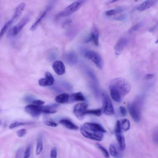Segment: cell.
Instances as JSON below:
<instances>
[{
	"label": "cell",
	"instance_id": "34",
	"mask_svg": "<svg viewBox=\"0 0 158 158\" xmlns=\"http://www.w3.org/2000/svg\"><path fill=\"white\" fill-rule=\"evenodd\" d=\"M76 30L74 28L70 29L68 31L67 35L69 37L71 38L73 37L76 34Z\"/></svg>",
	"mask_w": 158,
	"mask_h": 158
},
{
	"label": "cell",
	"instance_id": "31",
	"mask_svg": "<svg viewBox=\"0 0 158 158\" xmlns=\"http://www.w3.org/2000/svg\"><path fill=\"white\" fill-rule=\"evenodd\" d=\"M142 25V24L140 23H139L135 24L128 30V32L131 33L138 30L140 27Z\"/></svg>",
	"mask_w": 158,
	"mask_h": 158
},
{
	"label": "cell",
	"instance_id": "16",
	"mask_svg": "<svg viewBox=\"0 0 158 158\" xmlns=\"http://www.w3.org/2000/svg\"><path fill=\"white\" fill-rule=\"evenodd\" d=\"M156 2V0H146L137 7V9L140 11L145 10L154 5Z\"/></svg>",
	"mask_w": 158,
	"mask_h": 158
},
{
	"label": "cell",
	"instance_id": "41",
	"mask_svg": "<svg viewBox=\"0 0 158 158\" xmlns=\"http://www.w3.org/2000/svg\"><path fill=\"white\" fill-rule=\"evenodd\" d=\"M23 153V151L22 149H19L17 151L15 158H22Z\"/></svg>",
	"mask_w": 158,
	"mask_h": 158
},
{
	"label": "cell",
	"instance_id": "9",
	"mask_svg": "<svg viewBox=\"0 0 158 158\" xmlns=\"http://www.w3.org/2000/svg\"><path fill=\"white\" fill-rule=\"evenodd\" d=\"M30 15L27 14L24 16L17 24L13 27L11 30L12 35H17L28 23L30 19Z\"/></svg>",
	"mask_w": 158,
	"mask_h": 158
},
{
	"label": "cell",
	"instance_id": "23",
	"mask_svg": "<svg viewBox=\"0 0 158 158\" xmlns=\"http://www.w3.org/2000/svg\"><path fill=\"white\" fill-rule=\"evenodd\" d=\"M47 13V10L44 11L39 17L36 20L32 25L30 28V30L33 31L37 28L39 25L45 17Z\"/></svg>",
	"mask_w": 158,
	"mask_h": 158
},
{
	"label": "cell",
	"instance_id": "19",
	"mask_svg": "<svg viewBox=\"0 0 158 158\" xmlns=\"http://www.w3.org/2000/svg\"><path fill=\"white\" fill-rule=\"evenodd\" d=\"M59 123L67 128L69 129L76 130L79 128L78 126L68 119H61L59 121Z\"/></svg>",
	"mask_w": 158,
	"mask_h": 158
},
{
	"label": "cell",
	"instance_id": "38",
	"mask_svg": "<svg viewBox=\"0 0 158 158\" xmlns=\"http://www.w3.org/2000/svg\"><path fill=\"white\" fill-rule=\"evenodd\" d=\"M56 52L53 51H52L48 54V58L50 60H53L56 58Z\"/></svg>",
	"mask_w": 158,
	"mask_h": 158
},
{
	"label": "cell",
	"instance_id": "15",
	"mask_svg": "<svg viewBox=\"0 0 158 158\" xmlns=\"http://www.w3.org/2000/svg\"><path fill=\"white\" fill-rule=\"evenodd\" d=\"M64 58L67 63L71 64H75L78 60L77 55L73 52H70L66 53Z\"/></svg>",
	"mask_w": 158,
	"mask_h": 158
},
{
	"label": "cell",
	"instance_id": "1",
	"mask_svg": "<svg viewBox=\"0 0 158 158\" xmlns=\"http://www.w3.org/2000/svg\"><path fill=\"white\" fill-rule=\"evenodd\" d=\"M109 88L114 90L122 98L129 92L131 89V85L129 81L126 79L119 77L111 80Z\"/></svg>",
	"mask_w": 158,
	"mask_h": 158
},
{
	"label": "cell",
	"instance_id": "2",
	"mask_svg": "<svg viewBox=\"0 0 158 158\" xmlns=\"http://www.w3.org/2000/svg\"><path fill=\"white\" fill-rule=\"evenodd\" d=\"M141 105L140 101L137 99L128 105L130 114L134 121L136 123H139L140 120Z\"/></svg>",
	"mask_w": 158,
	"mask_h": 158
},
{
	"label": "cell",
	"instance_id": "30",
	"mask_svg": "<svg viewBox=\"0 0 158 158\" xmlns=\"http://www.w3.org/2000/svg\"><path fill=\"white\" fill-rule=\"evenodd\" d=\"M30 123H23L21 122H15L11 123L9 126L10 129H13L14 128L18 127L19 126L24 125L26 124H30Z\"/></svg>",
	"mask_w": 158,
	"mask_h": 158
},
{
	"label": "cell",
	"instance_id": "35",
	"mask_svg": "<svg viewBox=\"0 0 158 158\" xmlns=\"http://www.w3.org/2000/svg\"><path fill=\"white\" fill-rule=\"evenodd\" d=\"M127 17V15L126 14H123L114 17V19L118 21H122L125 20Z\"/></svg>",
	"mask_w": 158,
	"mask_h": 158
},
{
	"label": "cell",
	"instance_id": "26",
	"mask_svg": "<svg viewBox=\"0 0 158 158\" xmlns=\"http://www.w3.org/2000/svg\"><path fill=\"white\" fill-rule=\"evenodd\" d=\"M14 21L11 19L3 26L0 31V40L6 33L9 27Z\"/></svg>",
	"mask_w": 158,
	"mask_h": 158
},
{
	"label": "cell",
	"instance_id": "12",
	"mask_svg": "<svg viewBox=\"0 0 158 158\" xmlns=\"http://www.w3.org/2000/svg\"><path fill=\"white\" fill-rule=\"evenodd\" d=\"M128 42V40L125 37L119 38L116 42L114 47V51L117 55H119Z\"/></svg>",
	"mask_w": 158,
	"mask_h": 158
},
{
	"label": "cell",
	"instance_id": "40",
	"mask_svg": "<svg viewBox=\"0 0 158 158\" xmlns=\"http://www.w3.org/2000/svg\"><path fill=\"white\" fill-rule=\"evenodd\" d=\"M72 22V20L70 19H67L64 20L62 23V27L63 28H64L68 26Z\"/></svg>",
	"mask_w": 158,
	"mask_h": 158
},
{
	"label": "cell",
	"instance_id": "18",
	"mask_svg": "<svg viewBox=\"0 0 158 158\" xmlns=\"http://www.w3.org/2000/svg\"><path fill=\"white\" fill-rule=\"evenodd\" d=\"M90 36L94 44L96 46L99 45V32L95 27H93L91 29Z\"/></svg>",
	"mask_w": 158,
	"mask_h": 158
},
{
	"label": "cell",
	"instance_id": "6",
	"mask_svg": "<svg viewBox=\"0 0 158 158\" xmlns=\"http://www.w3.org/2000/svg\"><path fill=\"white\" fill-rule=\"evenodd\" d=\"M88 105L85 103L77 104L74 107L73 112L75 115L79 120L83 119L85 112L87 110Z\"/></svg>",
	"mask_w": 158,
	"mask_h": 158
},
{
	"label": "cell",
	"instance_id": "24",
	"mask_svg": "<svg viewBox=\"0 0 158 158\" xmlns=\"http://www.w3.org/2000/svg\"><path fill=\"white\" fill-rule=\"evenodd\" d=\"M125 9L122 7H119L107 10L105 12L106 15L109 16L121 13L124 11Z\"/></svg>",
	"mask_w": 158,
	"mask_h": 158
},
{
	"label": "cell",
	"instance_id": "20",
	"mask_svg": "<svg viewBox=\"0 0 158 158\" xmlns=\"http://www.w3.org/2000/svg\"><path fill=\"white\" fill-rule=\"evenodd\" d=\"M119 125L122 131H125L128 130L130 127V122L127 118H123L118 120Z\"/></svg>",
	"mask_w": 158,
	"mask_h": 158
},
{
	"label": "cell",
	"instance_id": "10",
	"mask_svg": "<svg viewBox=\"0 0 158 158\" xmlns=\"http://www.w3.org/2000/svg\"><path fill=\"white\" fill-rule=\"evenodd\" d=\"M114 131L119 149L123 151L125 148V140L122 131L120 129L118 120L117 121Z\"/></svg>",
	"mask_w": 158,
	"mask_h": 158
},
{
	"label": "cell",
	"instance_id": "21",
	"mask_svg": "<svg viewBox=\"0 0 158 158\" xmlns=\"http://www.w3.org/2000/svg\"><path fill=\"white\" fill-rule=\"evenodd\" d=\"M69 98V94L66 93H64L57 96L55 98V100L58 103L63 104L67 102Z\"/></svg>",
	"mask_w": 158,
	"mask_h": 158
},
{
	"label": "cell",
	"instance_id": "25",
	"mask_svg": "<svg viewBox=\"0 0 158 158\" xmlns=\"http://www.w3.org/2000/svg\"><path fill=\"white\" fill-rule=\"evenodd\" d=\"M43 149L42 137L40 135L38 138L36 146L35 153L36 155H39L42 152Z\"/></svg>",
	"mask_w": 158,
	"mask_h": 158
},
{
	"label": "cell",
	"instance_id": "11",
	"mask_svg": "<svg viewBox=\"0 0 158 158\" xmlns=\"http://www.w3.org/2000/svg\"><path fill=\"white\" fill-rule=\"evenodd\" d=\"M83 127L87 130L94 132L104 133L106 132V130L101 125L97 123H85L84 124Z\"/></svg>",
	"mask_w": 158,
	"mask_h": 158
},
{
	"label": "cell",
	"instance_id": "43",
	"mask_svg": "<svg viewBox=\"0 0 158 158\" xmlns=\"http://www.w3.org/2000/svg\"><path fill=\"white\" fill-rule=\"evenodd\" d=\"M33 102L35 104L40 106L43 105L44 103V101L39 100H34Z\"/></svg>",
	"mask_w": 158,
	"mask_h": 158
},
{
	"label": "cell",
	"instance_id": "33",
	"mask_svg": "<svg viewBox=\"0 0 158 158\" xmlns=\"http://www.w3.org/2000/svg\"><path fill=\"white\" fill-rule=\"evenodd\" d=\"M31 145H29L26 148L24 152L23 158H29L31 152Z\"/></svg>",
	"mask_w": 158,
	"mask_h": 158
},
{
	"label": "cell",
	"instance_id": "22",
	"mask_svg": "<svg viewBox=\"0 0 158 158\" xmlns=\"http://www.w3.org/2000/svg\"><path fill=\"white\" fill-rule=\"evenodd\" d=\"M73 102L83 101L85 99L83 94L80 92L71 94L69 95V98Z\"/></svg>",
	"mask_w": 158,
	"mask_h": 158
},
{
	"label": "cell",
	"instance_id": "29",
	"mask_svg": "<svg viewBox=\"0 0 158 158\" xmlns=\"http://www.w3.org/2000/svg\"><path fill=\"white\" fill-rule=\"evenodd\" d=\"M96 145L97 148L102 152L104 156L106 158H109L110 156L109 153L104 147L98 143H96Z\"/></svg>",
	"mask_w": 158,
	"mask_h": 158
},
{
	"label": "cell",
	"instance_id": "17",
	"mask_svg": "<svg viewBox=\"0 0 158 158\" xmlns=\"http://www.w3.org/2000/svg\"><path fill=\"white\" fill-rule=\"evenodd\" d=\"M26 4L24 2H21L16 7L11 19L14 21L21 15L25 7Z\"/></svg>",
	"mask_w": 158,
	"mask_h": 158
},
{
	"label": "cell",
	"instance_id": "7",
	"mask_svg": "<svg viewBox=\"0 0 158 158\" xmlns=\"http://www.w3.org/2000/svg\"><path fill=\"white\" fill-rule=\"evenodd\" d=\"M81 134L85 137L93 140L100 141L103 138V133L100 132H94L85 129L83 126L80 129Z\"/></svg>",
	"mask_w": 158,
	"mask_h": 158
},
{
	"label": "cell",
	"instance_id": "27",
	"mask_svg": "<svg viewBox=\"0 0 158 158\" xmlns=\"http://www.w3.org/2000/svg\"><path fill=\"white\" fill-rule=\"evenodd\" d=\"M109 150L110 154L113 157L116 158L119 157V154L115 146L113 144L110 145Z\"/></svg>",
	"mask_w": 158,
	"mask_h": 158
},
{
	"label": "cell",
	"instance_id": "5",
	"mask_svg": "<svg viewBox=\"0 0 158 158\" xmlns=\"http://www.w3.org/2000/svg\"><path fill=\"white\" fill-rule=\"evenodd\" d=\"M85 58L91 60L97 67L101 69L103 67V61L100 55L97 52L93 51H86L84 54Z\"/></svg>",
	"mask_w": 158,
	"mask_h": 158
},
{
	"label": "cell",
	"instance_id": "37",
	"mask_svg": "<svg viewBox=\"0 0 158 158\" xmlns=\"http://www.w3.org/2000/svg\"><path fill=\"white\" fill-rule=\"evenodd\" d=\"M50 158H56L57 151L56 148H53L51 150L50 154Z\"/></svg>",
	"mask_w": 158,
	"mask_h": 158
},
{
	"label": "cell",
	"instance_id": "32",
	"mask_svg": "<svg viewBox=\"0 0 158 158\" xmlns=\"http://www.w3.org/2000/svg\"><path fill=\"white\" fill-rule=\"evenodd\" d=\"M43 122L44 124L48 126L55 127L57 126V124L56 123L50 119L44 120Z\"/></svg>",
	"mask_w": 158,
	"mask_h": 158
},
{
	"label": "cell",
	"instance_id": "42",
	"mask_svg": "<svg viewBox=\"0 0 158 158\" xmlns=\"http://www.w3.org/2000/svg\"><path fill=\"white\" fill-rule=\"evenodd\" d=\"M119 109L121 114L123 116H126L127 114L126 108L123 106H120L119 107Z\"/></svg>",
	"mask_w": 158,
	"mask_h": 158
},
{
	"label": "cell",
	"instance_id": "39",
	"mask_svg": "<svg viewBox=\"0 0 158 158\" xmlns=\"http://www.w3.org/2000/svg\"><path fill=\"white\" fill-rule=\"evenodd\" d=\"M157 129L155 130L152 133V137L153 140L156 143H157L158 142V131Z\"/></svg>",
	"mask_w": 158,
	"mask_h": 158
},
{
	"label": "cell",
	"instance_id": "8",
	"mask_svg": "<svg viewBox=\"0 0 158 158\" xmlns=\"http://www.w3.org/2000/svg\"><path fill=\"white\" fill-rule=\"evenodd\" d=\"M25 110L32 117L35 118H38L41 113H42L43 106L35 104H29L26 106Z\"/></svg>",
	"mask_w": 158,
	"mask_h": 158
},
{
	"label": "cell",
	"instance_id": "47",
	"mask_svg": "<svg viewBox=\"0 0 158 158\" xmlns=\"http://www.w3.org/2000/svg\"><path fill=\"white\" fill-rule=\"evenodd\" d=\"M0 123H1V121H0Z\"/></svg>",
	"mask_w": 158,
	"mask_h": 158
},
{
	"label": "cell",
	"instance_id": "4",
	"mask_svg": "<svg viewBox=\"0 0 158 158\" xmlns=\"http://www.w3.org/2000/svg\"><path fill=\"white\" fill-rule=\"evenodd\" d=\"M102 111L106 115H111L114 114V110L111 100L107 94H102Z\"/></svg>",
	"mask_w": 158,
	"mask_h": 158
},
{
	"label": "cell",
	"instance_id": "36",
	"mask_svg": "<svg viewBox=\"0 0 158 158\" xmlns=\"http://www.w3.org/2000/svg\"><path fill=\"white\" fill-rule=\"evenodd\" d=\"M27 131L25 129H22L18 130L16 132V134L18 136L22 137L24 136L26 134Z\"/></svg>",
	"mask_w": 158,
	"mask_h": 158
},
{
	"label": "cell",
	"instance_id": "13",
	"mask_svg": "<svg viewBox=\"0 0 158 158\" xmlns=\"http://www.w3.org/2000/svg\"><path fill=\"white\" fill-rule=\"evenodd\" d=\"M45 78H41L38 81L39 85L42 86H46L52 85L54 81V78L52 74L48 72L45 73Z\"/></svg>",
	"mask_w": 158,
	"mask_h": 158
},
{
	"label": "cell",
	"instance_id": "3",
	"mask_svg": "<svg viewBox=\"0 0 158 158\" xmlns=\"http://www.w3.org/2000/svg\"><path fill=\"white\" fill-rule=\"evenodd\" d=\"M86 2L85 0H80L73 2L61 12L59 15L65 17L71 15L80 8Z\"/></svg>",
	"mask_w": 158,
	"mask_h": 158
},
{
	"label": "cell",
	"instance_id": "14",
	"mask_svg": "<svg viewBox=\"0 0 158 158\" xmlns=\"http://www.w3.org/2000/svg\"><path fill=\"white\" fill-rule=\"evenodd\" d=\"M52 67L55 72L59 75L64 74L65 72V68L63 62L60 60L55 61L52 64Z\"/></svg>",
	"mask_w": 158,
	"mask_h": 158
},
{
	"label": "cell",
	"instance_id": "46",
	"mask_svg": "<svg viewBox=\"0 0 158 158\" xmlns=\"http://www.w3.org/2000/svg\"><path fill=\"white\" fill-rule=\"evenodd\" d=\"M156 28V26H153V27H151L149 31L150 32L152 31L155 29Z\"/></svg>",
	"mask_w": 158,
	"mask_h": 158
},
{
	"label": "cell",
	"instance_id": "28",
	"mask_svg": "<svg viewBox=\"0 0 158 158\" xmlns=\"http://www.w3.org/2000/svg\"><path fill=\"white\" fill-rule=\"evenodd\" d=\"M102 110L100 109L95 110H87L85 112V114H91L97 116L101 115Z\"/></svg>",
	"mask_w": 158,
	"mask_h": 158
},
{
	"label": "cell",
	"instance_id": "44",
	"mask_svg": "<svg viewBox=\"0 0 158 158\" xmlns=\"http://www.w3.org/2000/svg\"><path fill=\"white\" fill-rule=\"evenodd\" d=\"M153 74H149L146 75V78L147 79H150L154 77Z\"/></svg>",
	"mask_w": 158,
	"mask_h": 158
},
{
	"label": "cell",
	"instance_id": "45",
	"mask_svg": "<svg viewBox=\"0 0 158 158\" xmlns=\"http://www.w3.org/2000/svg\"><path fill=\"white\" fill-rule=\"evenodd\" d=\"M91 41H92V39L90 35L86 37L84 40V42L85 43H88Z\"/></svg>",
	"mask_w": 158,
	"mask_h": 158
}]
</instances>
